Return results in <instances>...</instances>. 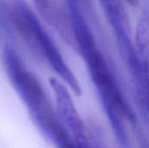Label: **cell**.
Returning a JSON list of instances; mask_svg holds the SVG:
<instances>
[{
  "mask_svg": "<svg viewBox=\"0 0 149 148\" xmlns=\"http://www.w3.org/2000/svg\"><path fill=\"white\" fill-rule=\"evenodd\" d=\"M77 51L84 59L90 79L100 98L116 136L127 133L125 122L135 121L134 113L113 68L100 50L77 2H68Z\"/></svg>",
  "mask_w": 149,
  "mask_h": 148,
  "instance_id": "cell-1",
  "label": "cell"
},
{
  "mask_svg": "<svg viewBox=\"0 0 149 148\" xmlns=\"http://www.w3.org/2000/svg\"><path fill=\"white\" fill-rule=\"evenodd\" d=\"M3 63L10 84L26 106L30 115L52 105L39 80L26 68L11 45L4 46Z\"/></svg>",
  "mask_w": 149,
  "mask_h": 148,
  "instance_id": "cell-2",
  "label": "cell"
},
{
  "mask_svg": "<svg viewBox=\"0 0 149 148\" xmlns=\"http://www.w3.org/2000/svg\"><path fill=\"white\" fill-rule=\"evenodd\" d=\"M26 16L31 34L34 38L38 58H45L54 72L70 87L73 93L76 96H80L82 94V89L76 76L66 65L58 48L31 7L27 10Z\"/></svg>",
  "mask_w": 149,
  "mask_h": 148,
  "instance_id": "cell-3",
  "label": "cell"
},
{
  "mask_svg": "<svg viewBox=\"0 0 149 148\" xmlns=\"http://www.w3.org/2000/svg\"><path fill=\"white\" fill-rule=\"evenodd\" d=\"M49 83L56 98L57 113L61 121L77 143L86 140L88 134L86 125L77 110L68 88L55 78H51Z\"/></svg>",
  "mask_w": 149,
  "mask_h": 148,
  "instance_id": "cell-4",
  "label": "cell"
},
{
  "mask_svg": "<svg viewBox=\"0 0 149 148\" xmlns=\"http://www.w3.org/2000/svg\"><path fill=\"white\" fill-rule=\"evenodd\" d=\"M125 58L134 52L129 17L123 0H100Z\"/></svg>",
  "mask_w": 149,
  "mask_h": 148,
  "instance_id": "cell-5",
  "label": "cell"
},
{
  "mask_svg": "<svg viewBox=\"0 0 149 148\" xmlns=\"http://www.w3.org/2000/svg\"><path fill=\"white\" fill-rule=\"evenodd\" d=\"M44 19L61 36L70 29L69 16L63 13L51 0H32Z\"/></svg>",
  "mask_w": 149,
  "mask_h": 148,
  "instance_id": "cell-6",
  "label": "cell"
},
{
  "mask_svg": "<svg viewBox=\"0 0 149 148\" xmlns=\"http://www.w3.org/2000/svg\"><path fill=\"white\" fill-rule=\"evenodd\" d=\"M134 50L136 58L145 67H149V23L142 17L136 25Z\"/></svg>",
  "mask_w": 149,
  "mask_h": 148,
  "instance_id": "cell-7",
  "label": "cell"
},
{
  "mask_svg": "<svg viewBox=\"0 0 149 148\" xmlns=\"http://www.w3.org/2000/svg\"><path fill=\"white\" fill-rule=\"evenodd\" d=\"M123 1L127 2V3H129V4L132 5V6H135V5H137V3H138V1H137V0H123Z\"/></svg>",
  "mask_w": 149,
  "mask_h": 148,
  "instance_id": "cell-8",
  "label": "cell"
}]
</instances>
